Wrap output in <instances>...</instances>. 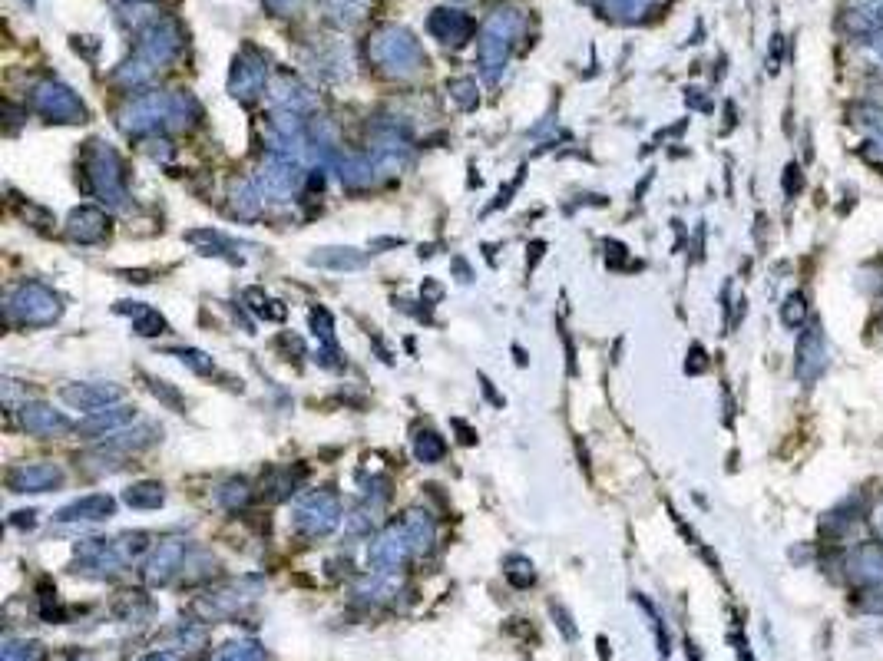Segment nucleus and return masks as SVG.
<instances>
[{"label":"nucleus","instance_id":"obj_10","mask_svg":"<svg viewBox=\"0 0 883 661\" xmlns=\"http://www.w3.org/2000/svg\"><path fill=\"white\" fill-rule=\"evenodd\" d=\"M265 83H268V60L255 47H245L239 57H235V63H232L229 93L239 103H252L255 96L265 93Z\"/></svg>","mask_w":883,"mask_h":661},{"label":"nucleus","instance_id":"obj_42","mask_svg":"<svg viewBox=\"0 0 883 661\" xmlns=\"http://www.w3.org/2000/svg\"><path fill=\"white\" fill-rule=\"evenodd\" d=\"M146 156L166 162L172 156V143H169V139H149V143H146Z\"/></svg>","mask_w":883,"mask_h":661},{"label":"nucleus","instance_id":"obj_18","mask_svg":"<svg viewBox=\"0 0 883 661\" xmlns=\"http://www.w3.org/2000/svg\"><path fill=\"white\" fill-rule=\"evenodd\" d=\"M427 30L434 34L440 43H447V47H460V43H467L470 34H473V20L463 14V10H447L440 7L430 14L427 20Z\"/></svg>","mask_w":883,"mask_h":661},{"label":"nucleus","instance_id":"obj_19","mask_svg":"<svg viewBox=\"0 0 883 661\" xmlns=\"http://www.w3.org/2000/svg\"><path fill=\"white\" fill-rule=\"evenodd\" d=\"M368 252H361V248H351V245H328V248H315V252L308 255V265L311 268H328V272H361L364 265H368Z\"/></svg>","mask_w":883,"mask_h":661},{"label":"nucleus","instance_id":"obj_41","mask_svg":"<svg viewBox=\"0 0 883 661\" xmlns=\"http://www.w3.org/2000/svg\"><path fill=\"white\" fill-rule=\"evenodd\" d=\"M523 176H526V169H520V172H516V176L510 179V182H506V186L500 189V195H497V202H493V205H490V212H497V209H506V205H510V202H513V192H516V189H520V186H523Z\"/></svg>","mask_w":883,"mask_h":661},{"label":"nucleus","instance_id":"obj_24","mask_svg":"<svg viewBox=\"0 0 883 661\" xmlns=\"http://www.w3.org/2000/svg\"><path fill=\"white\" fill-rule=\"evenodd\" d=\"M265 202L262 195H258L255 182L252 179H235L229 186V212L235 215V219L242 222H255L258 215H262Z\"/></svg>","mask_w":883,"mask_h":661},{"label":"nucleus","instance_id":"obj_34","mask_svg":"<svg viewBox=\"0 0 883 661\" xmlns=\"http://www.w3.org/2000/svg\"><path fill=\"white\" fill-rule=\"evenodd\" d=\"M378 513H381V506H378V503L364 500V503L348 516V533H354V536H368L371 529L378 526Z\"/></svg>","mask_w":883,"mask_h":661},{"label":"nucleus","instance_id":"obj_8","mask_svg":"<svg viewBox=\"0 0 883 661\" xmlns=\"http://www.w3.org/2000/svg\"><path fill=\"white\" fill-rule=\"evenodd\" d=\"M30 103L34 110L50 119V123H86V106L67 83L60 80H40L30 90Z\"/></svg>","mask_w":883,"mask_h":661},{"label":"nucleus","instance_id":"obj_16","mask_svg":"<svg viewBox=\"0 0 883 661\" xmlns=\"http://www.w3.org/2000/svg\"><path fill=\"white\" fill-rule=\"evenodd\" d=\"M110 516H116V500L110 493H90V496H80V500H73L60 509L57 523H106Z\"/></svg>","mask_w":883,"mask_h":661},{"label":"nucleus","instance_id":"obj_25","mask_svg":"<svg viewBox=\"0 0 883 661\" xmlns=\"http://www.w3.org/2000/svg\"><path fill=\"white\" fill-rule=\"evenodd\" d=\"M186 242L196 248L199 255H206V258H232V262H242L239 255H232L235 245L222 232H215V229H192V232H186Z\"/></svg>","mask_w":883,"mask_h":661},{"label":"nucleus","instance_id":"obj_29","mask_svg":"<svg viewBox=\"0 0 883 661\" xmlns=\"http://www.w3.org/2000/svg\"><path fill=\"white\" fill-rule=\"evenodd\" d=\"M215 503H219L222 509H229V513H239V509H245L252 503V486L249 480H242V476H232V480H225L219 490H215Z\"/></svg>","mask_w":883,"mask_h":661},{"label":"nucleus","instance_id":"obj_37","mask_svg":"<svg viewBox=\"0 0 883 661\" xmlns=\"http://www.w3.org/2000/svg\"><path fill=\"white\" fill-rule=\"evenodd\" d=\"M298 480H301V473L292 476V470H278V473H272V476H268V480H265V490H268L265 496H268V500H272V503L285 500V496H292V493H295V483H298Z\"/></svg>","mask_w":883,"mask_h":661},{"label":"nucleus","instance_id":"obj_30","mask_svg":"<svg viewBox=\"0 0 883 661\" xmlns=\"http://www.w3.org/2000/svg\"><path fill=\"white\" fill-rule=\"evenodd\" d=\"M242 301H245V308H249L252 314H258V318H265V321H282L285 318L282 301L268 298L262 288H245L242 291Z\"/></svg>","mask_w":883,"mask_h":661},{"label":"nucleus","instance_id":"obj_15","mask_svg":"<svg viewBox=\"0 0 883 661\" xmlns=\"http://www.w3.org/2000/svg\"><path fill=\"white\" fill-rule=\"evenodd\" d=\"M67 235L77 245H100L110 235V215L96 205H80L67 215Z\"/></svg>","mask_w":883,"mask_h":661},{"label":"nucleus","instance_id":"obj_3","mask_svg":"<svg viewBox=\"0 0 883 661\" xmlns=\"http://www.w3.org/2000/svg\"><path fill=\"white\" fill-rule=\"evenodd\" d=\"M4 314L7 321L24 324V328H47L63 314V301L40 281H20L4 295Z\"/></svg>","mask_w":883,"mask_h":661},{"label":"nucleus","instance_id":"obj_11","mask_svg":"<svg viewBox=\"0 0 883 661\" xmlns=\"http://www.w3.org/2000/svg\"><path fill=\"white\" fill-rule=\"evenodd\" d=\"M67 473L57 463H20L7 470V490L10 493H50L60 490Z\"/></svg>","mask_w":883,"mask_h":661},{"label":"nucleus","instance_id":"obj_13","mask_svg":"<svg viewBox=\"0 0 883 661\" xmlns=\"http://www.w3.org/2000/svg\"><path fill=\"white\" fill-rule=\"evenodd\" d=\"M17 420L30 437H63V433L77 430V424H73L63 410H53L50 404H40V400H34V404H20Z\"/></svg>","mask_w":883,"mask_h":661},{"label":"nucleus","instance_id":"obj_1","mask_svg":"<svg viewBox=\"0 0 883 661\" xmlns=\"http://www.w3.org/2000/svg\"><path fill=\"white\" fill-rule=\"evenodd\" d=\"M368 57L381 73L397 77V80L417 77V73L427 67V57H424L417 37L411 34V30L394 27V24H384L374 30L368 40Z\"/></svg>","mask_w":883,"mask_h":661},{"label":"nucleus","instance_id":"obj_14","mask_svg":"<svg viewBox=\"0 0 883 661\" xmlns=\"http://www.w3.org/2000/svg\"><path fill=\"white\" fill-rule=\"evenodd\" d=\"M411 539H407V533H404V526H387L384 533L374 539L371 543V549H368V562L378 572H394V569H401L404 562H407V556H411Z\"/></svg>","mask_w":883,"mask_h":661},{"label":"nucleus","instance_id":"obj_31","mask_svg":"<svg viewBox=\"0 0 883 661\" xmlns=\"http://www.w3.org/2000/svg\"><path fill=\"white\" fill-rule=\"evenodd\" d=\"M414 457L421 463H440L447 457V440L434 430H417L414 437Z\"/></svg>","mask_w":883,"mask_h":661},{"label":"nucleus","instance_id":"obj_44","mask_svg":"<svg viewBox=\"0 0 883 661\" xmlns=\"http://www.w3.org/2000/svg\"><path fill=\"white\" fill-rule=\"evenodd\" d=\"M450 424H454V430L460 433V443H467V447H473V443H477V430L463 424L460 417H457V420H450Z\"/></svg>","mask_w":883,"mask_h":661},{"label":"nucleus","instance_id":"obj_33","mask_svg":"<svg viewBox=\"0 0 883 661\" xmlns=\"http://www.w3.org/2000/svg\"><path fill=\"white\" fill-rule=\"evenodd\" d=\"M364 17L361 0H328V20L338 27H354Z\"/></svg>","mask_w":883,"mask_h":661},{"label":"nucleus","instance_id":"obj_6","mask_svg":"<svg viewBox=\"0 0 883 661\" xmlns=\"http://www.w3.org/2000/svg\"><path fill=\"white\" fill-rule=\"evenodd\" d=\"M169 113L172 93H143L116 113V126L126 136H153L156 129H169Z\"/></svg>","mask_w":883,"mask_h":661},{"label":"nucleus","instance_id":"obj_12","mask_svg":"<svg viewBox=\"0 0 883 661\" xmlns=\"http://www.w3.org/2000/svg\"><path fill=\"white\" fill-rule=\"evenodd\" d=\"M60 400L73 410H83V414H96V410H106L123 400V387L120 384H103V381H86V384H67L60 390Z\"/></svg>","mask_w":883,"mask_h":661},{"label":"nucleus","instance_id":"obj_2","mask_svg":"<svg viewBox=\"0 0 883 661\" xmlns=\"http://www.w3.org/2000/svg\"><path fill=\"white\" fill-rule=\"evenodd\" d=\"M83 169H86V182H90V192L100 199L106 209L123 212L129 205V189H126V172H123V159L120 153L103 143V139H90L83 153Z\"/></svg>","mask_w":883,"mask_h":661},{"label":"nucleus","instance_id":"obj_23","mask_svg":"<svg viewBox=\"0 0 883 661\" xmlns=\"http://www.w3.org/2000/svg\"><path fill=\"white\" fill-rule=\"evenodd\" d=\"M401 526H404L407 539H411V549L417 552V556H427V552L434 549V543H437V526H434V519H430L427 509H417V506L407 509L404 519H401Z\"/></svg>","mask_w":883,"mask_h":661},{"label":"nucleus","instance_id":"obj_39","mask_svg":"<svg viewBox=\"0 0 883 661\" xmlns=\"http://www.w3.org/2000/svg\"><path fill=\"white\" fill-rule=\"evenodd\" d=\"M447 90H450V96H454V103L460 106V110H477L480 96H477V83L473 80H450Z\"/></svg>","mask_w":883,"mask_h":661},{"label":"nucleus","instance_id":"obj_9","mask_svg":"<svg viewBox=\"0 0 883 661\" xmlns=\"http://www.w3.org/2000/svg\"><path fill=\"white\" fill-rule=\"evenodd\" d=\"M182 50V30L176 20H153L143 34H139V47L136 57L153 70H163L166 63H172Z\"/></svg>","mask_w":883,"mask_h":661},{"label":"nucleus","instance_id":"obj_32","mask_svg":"<svg viewBox=\"0 0 883 661\" xmlns=\"http://www.w3.org/2000/svg\"><path fill=\"white\" fill-rule=\"evenodd\" d=\"M133 331L139 334V338H159V334L169 331V324H166V318L156 308L143 305V311L133 314Z\"/></svg>","mask_w":883,"mask_h":661},{"label":"nucleus","instance_id":"obj_4","mask_svg":"<svg viewBox=\"0 0 883 661\" xmlns=\"http://www.w3.org/2000/svg\"><path fill=\"white\" fill-rule=\"evenodd\" d=\"M516 30H520V14H516V10H497V14H490V20L483 24L477 60H480V73L487 83H497L500 73L506 70Z\"/></svg>","mask_w":883,"mask_h":661},{"label":"nucleus","instance_id":"obj_17","mask_svg":"<svg viewBox=\"0 0 883 661\" xmlns=\"http://www.w3.org/2000/svg\"><path fill=\"white\" fill-rule=\"evenodd\" d=\"M335 169H338L341 186H344V189H354V192L371 189V186H378V182H381L378 162H374L371 153H348V156H338Z\"/></svg>","mask_w":883,"mask_h":661},{"label":"nucleus","instance_id":"obj_38","mask_svg":"<svg viewBox=\"0 0 883 661\" xmlns=\"http://www.w3.org/2000/svg\"><path fill=\"white\" fill-rule=\"evenodd\" d=\"M149 390H153V394L163 400V404L169 407V410H176V414H186V397L179 394L176 387H172L169 381H159V377H149Z\"/></svg>","mask_w":883,"mask_h":661},{"label":"nucleus","instance_id":"obj_43","mask_svg":"<svg viewBox=\"0 0 883 661\" xmlns=\"http://www.w3.org/2000/svg\"><path fill=\"white\" fill-rule=\"evenodd\" d=\"M265 7L272 10L275 17H288L301 7V0H265Z\"/></svg>","mask_w":883,"mask_h":661},{"label":"nucleus","instance_id":"obj_36","mask_svg":"<svg viewBox=\"0 0 883 661\" xmlns=\"http://www.w3.org/2000/svg\"><path fill=\"white\" fill-rule=\"evenodd\" d=\"M308 321H311V331H315V338L321 341V348H338V341H335V321H331L328 308H311Z\"/></svg>","mask_w":883,"mask_h":661},{"label":"nucleus","instance_id":"obj_26","mask_svg":"<svg viewBox=\"0 0 883 661\" xmlns=\"http://www.w3.org/2000/svg\"><path fill=\"white\" fill-rule=\"evenodd\" d=\"M156 440H159V430L156 427L139 424L133 430L123 427V430L110 433V437H103L100 450H123V453H129V450H143V447H149V443H156Z\"/></svg>","mask_w":883,"mask_h":661},{"label":"nucleus","instance_id":"obj_27","mask_svg":"<svg viewBox=\"0 0 883 661\" xmlns=\"http://www.w3.org/2000/svg\"><path fill=\"white\" fill-rule=\"evenodd\" d=\"M123 503L129 509H159L166 503V490H163V483H156V480H139L123 490Z\"/></svg>","mask_w":883,"mask_h":661},{"label":"nucleus","instance_id":"obj_7","mask_svg":"<svg viewBox=\"0 0 883 661\" xmlns=\"http://www.w3.org/2000/svg\"><path fill=\"white\" fill-rule=\"evenodd\" d=\"M252 182L265 205H285L298 195L301 182H305V172H301V162L272 156L268 162H262V169L255 172Z\"/></svg>","mask_w":883,"mask_h":661},{"label":"nucleus","instance_id":"obj_21","mask_svg":"<svg viewBox=\"0 0 883 661\" xmlns=\"http://www.w3.org/2000/svg\"><path fill=\"white\" fill-rule=\"evenodd\" d=\"M186 566V543L182 539H163L153 556L146 559V579L149 582H166L172 572Z\"/></svg>","mask_w":883,"mask_h":661},{"label":"nucleus","instance_id":"obj_40","mask_svg":"<svg viewBox=\"0 0 883 661\" xmlns=\"http://www.w3.org/2000/svg\"><path fill=\"white\" fill-rule=\"evenodd\" d=\"M506 576H510L516 585H530L533 582V562H526V559H520V556H513L510 562H506Z\"/></svg>","mask_w":883,"mask_h":661},{"label":"nucleus","instance_id":"obj_28","mask_svg":"<svg viewBox=\"0 0 883 661\" xmlns=\"http://www.w3.org/2000/svg\"><path fill=\"white\" fill-rule=\"evenodd\" d=\"M202 119V106L196 103L192 93H172V113H169V129H192Z\"/></svg>","mask_w":883,"mask_h":661},{"label":"nucleus","instance_id":"obj_5","mask_svg":"<svg viewBox=\"0 0 883 661\" xmlns=\"http://www.w3.org/2000/svg\"><path fill=\"white\" fill-rule=\"evenodd\" d=\"M344 506L335 490H311L292 509V526L308 539H325L341 526Z\"/></svg>","mask_w":883,"mask_h":661},{"label":"nucleus","instance_id":"obj_20","mask_svg":"<svg viewBox=\"0 0 883 661\" xmlns=\"http://www.w3.org/2000/svg\"><path fill=\"white\" fill-rule=\"evenodd\" d=\"M136 420V407L129 404H113L106 410H96V414H90L86 420H80L77 424V433H83V437H110V433L123 430L126 424H133Z\"/></svg>","mask_w":883,"mask_h":661},{"label":"nucleus","instance_id":"obj_45","mask_svg":"<svg viewBox=\"0 0 883 661\" xmlns=\"http://www.w3.org/2000/svg\"><path fill=\"white\" fill-rule=\"evenodd\" d=\"M10 523L20 526V529H30V526L37 523V513H34V509H20V513H14V519H10Z\"/></svg>","mask_w":883,"mask_h":661},{"label":"nucleus","instance_id":"obj_35","mask_svg":"<svg viewBox=\"0 0 883 661\" xmlns=\"http://www.w3.org/2000/svg\"><path fill=\"white\" fill-rule=\"evenodd\" d=\"M169 357L182 361L192 374H202V377L215 374V361H212L206 351H199V348H169Z\"/></svg>","mask_w":883,"mask_h":661},{"label":"nucleus","instance_id":"obj_46","mask_svg":"<svg viewBox=\"0 0 883 661\" xmlns=\"http://www.w3.org/2000/svg\"><path fill=\"white\" fill-rule=\"evenodd\" d=\"M24 4H27V7H34V0H24Z\"/></svg>","mask_w":883,"mask_h":661},{"label":"nucleus","instance_id":"obj_22","mask_svg":"<svg viewBox=\"0 0 883 661\" xmlns=\"http://www.w3.org/2000/svg\"><path fill=\"white\" fill-rule=\"evenodd\" d=\"M272 103H275V110H288L298 116L315 110V96H311V90L305 83H298L295 77H288V73L272 80Z\"/></svg>","mask_w":883,"mask_h":661}]
</instances>
